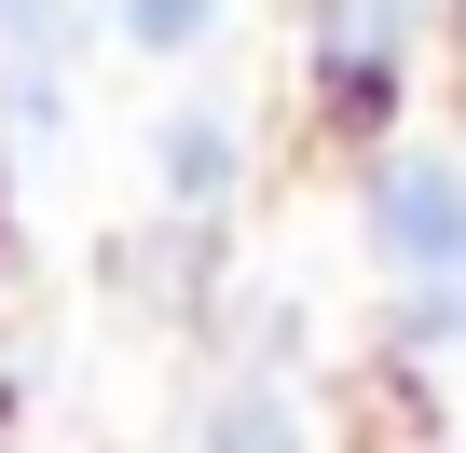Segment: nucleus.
<instances>
[{"label": "nucleus", "instance_id": "nucleus-1", "mask_svg": "<svg viewBox=\"0 0 466 453\" xmlns=\"http://www.w3.org/2000/svg\"><path fill=\"white\" fill-rule=\"evenodd\" d=\"M370 234H384V262H398L425 303H452V289H466V165H452V151H398L384 192H370Z\"/></svg>", "mask_w": 466, "mask_h": 453}, {"label": "nucleus", "instance_id": "nucleus-2", "mask_svg": "<svg viewBox=\"0 0 466 453\" xmlns=\"http://www.w3.org/2000/svg\"><path fill=\"white\" fill-rule=\"evenodd\" d=\"M275 357H289V316L261 330V371H248V385L219 398V426H206V453H302V439H289V385H275Z\"/></svg>", "mask_w": 466, "mask_h": 453}, {"label": "nucleus", "instance_id": "nucleus-3", "mask_svg": "<svg viewBox=\"0 0 466 453\" xmlns=\"http://www.w3.org/2000/svg\"><path fill=\"white\" fill-rule=\"evenodd\" d=\"M165 192H178V206H219V192H233V124H219V110H178V124H165Z\"/></svg>", "mask_w": 466, "mask_h": 453}, {"label": "nucleus", "instance_id": "nucleus-4", "mask_svg": "<svg viewBox=\"0 0 466 453\" xmlns=\"http://www.w3.org/2000/svg\"><path fill=\"white\" fill-rule=\"evenodd\" d=\"M0 56H15V110H56V0H0Z\"/></svg>", "mask_w": 466, "mask_h": 453}, {"label": "nucleus", "instance_id": "nucleus-5", "mask_svg": "<svg viewBox=\"0 0 466 453\" xmlns=\"http://www.w3.org/2000/svg\"><path fill=\"white\" fill-rule=\"evenodd\" d=\"M206 15H219V0H124V42H137V56H192Z\"/></svg>", "mask_w": 466, "mask_h": 453}, {"label": "nucleus", "instance_id": "nucleus-6", "mask_svg": "<svg viewBox=\"0 0 466 453\" xmlns=\"http://www.w3.org/2000/svg\"><path fill=\"white\" fill-rule=\"evenodd\" d=\"M384 28H398V0H343V15H329V56L343 69H384Z\"/></svg>", "mask_w": 466, "mask_h": 453}, {"label": "nucleus", "instance_id": "nucleus-7", "mask_svg": "<svg viewBox=\"0 0 466 453\" xmlns=\"http://www.w3.org/2000/svg\"><path fill=\"white\" fill-rule=\"evenodd\" d=\"M0 453H15V439H0Z\"/></svg>", "mask_w": 466, "mask_h": 453}]
</instances>
